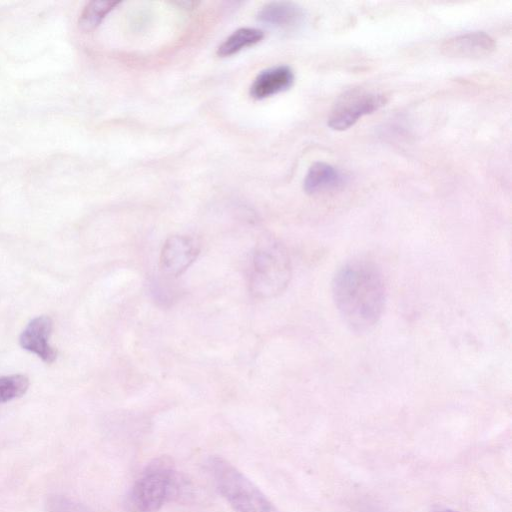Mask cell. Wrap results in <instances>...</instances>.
Returning <instances> with one entry per match:
<instances>
[{
	"label": "cell",
	"mask_w": 512,
	"mask_h": 512,
	"mask_svg": "<svg viewBox=\"0 0 512 512\" xmlns=\"http://www.w3.org/2000/svg\"><path fill=\"white\" fill-rule=\"evenodd\" d=\"M287 249L276 240H264L254 249L249 271V287L254 297L273 298L281 294L291 279Z\"/></svg>",
	"instance_id": "obj_3"
},
{
	"label": "cell",
	"mask_w": 512,
	"mask_h": 512,
	"mask_svg": "<svg viewBox=\"0 0 512 512\" xmlns=\"http://www.w3.org/2000/svg\"><path fill=\"white\" fill-rule=\"evenodd\" d=\"M332 296L342 321L351 331H369L381 318L386 302L379 267L364 258L349 260L333 277Z\"/></svg>",
	"instance_id": "obj_1"
},
{
	"label": "cell",
	"mask_w": 512,
	"mask_h": 512,
	"mask_svg": "<svg viewBox=\"0 0 512 512\" xmlns=\"http://www.w3.org/2000/svg\"><path fill=\"white\" fill-rule=\"evenodd\" d=\"M344 183V175L339 169L325 162H316L309 168L304 178V190L308 194H319L338 189Z\"/></svg>",
	"instance_id": "obj_11"
},
{
	"label": "cell",
	"mask_w": 512,
	"mask_h": 512,
	"mask_svg": "<svg viewBox=\"0 0 512 512\" xmlns=\"http://www.w3.org/2000/svg\"><path fill=\"white\" fill-rule=\"evenodd\" d=\"M29 387V379L23 374L0 377V403L21 397Z\"/></svg>",
	"instance_id": "obj_14"
},
{
	"label": "cell",
	"mask_w": 512,
	"mask_h": 512,
	"mask_svg": "<svg viewBox=\"0 0 512 512\" xmlns=\"http://www.w3.org/2000/svg\"><path fill=\"white\" fill-rule=\"evenodd\" d=\"M294 73L288 66H276L260 72L254 79L250 93L256 99H264L289 89Z\"/></svg>",
	"instance_id": "obj_10"
},
{
	"label": "cell",
	"mask_w": 512,
	"mask_h": 512,
	"mask_svg": "<svg viewBox=\"0 0 512 512\" xmlns=\"http://www.w3.org/2000/svg\"><path fill=\"white\" fill-rule=\"evenodd\" d=\"M47 512H94L86 505L64 495H53L47 500Z\"/></svg>",
	"instance_id": "obj_15"
},
{
	"label": "cell",
	"mask_w": 512,
	"mask_h": 512,
	"mask_svg": "<svg viewBox=\"0 0 512 512\" xmlns=\"http://www.w3.org/2000/svg\"><path fill=\"white\" fill-rule=\"evenodd\" d=\"M264 37L261 30L256 28H240L228 36L217 49L220 57L234 55L244 48L253 46Z\"/></svg>",
	"instance_id": "obj_12"
},
{
	"label": "cell",
	"mask_w": 512,
	"mask_h": 512,
	"mask_svg": "<svg viewBox=\"0 0 512 512\" xmlns=\"http://www.w3.org/2000/svg\"><path fill=\"white\" fill-rule=\"evenodd\" d=\"M387 103L383 93L363 88L346 91L334 104L328 117V126L336 131L352 127L363 116L374 113Z\"/></svg>",
	"instance_id": "obj_5"
},
{
	"label": "cell",
	"mask_w": 512,
	"mask_h": 512,
	"mask_svg": "<svg viewBox=\"0 0 512 512\" xmlns=\"http://www.w3.org/2000/svg\"><path fill=\"white\" fill-rule=\"evenodd\" d=\"M433 512H456V511H453L450 509H442V510H437V511H433Z\"/></svg>",
	"instance_id": "obj_16"
},
{
	"label": "cell",
	"mask_w": 512,
	"mask_h": 512,
	"mask_svg": "<svg viewBox=\"0 0 512 512\" xmlns=\"http://www.w3.org/2000/svg\"><path fill=\"white\" fill-rule=\"evenodd\" d=\"M52 328L53 321L49 316L41 315L33 318L19 337L20 346L37 355L43 362L53 363L57 358V350L48 342Z\"/></svg>",
	"instance_id": "obj_8"
},
{
	"label": "cell",
	"mask_w": 512,
	"mask_h": 512,
	"mask_svg": "<svg viewBox=\"0 0 512 512\" xmlns=\"http://www.w3.org/2000/svg\"><path fill=\"white\" fill-rule=\"evenodd\" d=\"M213 482L236 512H280L268 497L238 468L221 456L208 460Z\"/></svg>",
	"instance_id": "obj_4"
},
{
	"label": "cell",
	"mask_w": 512,
	"mask_h": 512,
	"mask_svg": "<svg viewBox=\"0 0 512 512\" xmlns=\"http://www.w3.org/2000/svg\"><path fill=\"white\" fill-rule=\"evenodd\" d=\"M496 49L495 40L483 31H473L449 38L441 52L450 58L476 59L490 55Z\"/></svg>",
	"instance_id": "obj_7"
},
{
	"label": "cell",
	"mask_w": 512,
	"mask_h": 512,
	"mask_svg": "<svg viewBox=\"0 0 512 512\" xmlns=\"http://www.w3.org/2000/svg\"><path fill=\"white\" fill-rule=\"evenodd\" d=\"M304 10L297 4L276 1L265 4L258 13V19L266 25L282 30H294L303 24Z\"/></svg>",
	"instance_id": "obj_9"
},
{
	"label": "cell",
	"mask_w": 512,
	"mask_h": 512,
	"mask_svg": "<svg viewBox=\"0 0 512 512\" xmlns=\"http://www.w3.org/2000/svg\"><path fill=\"white\" fill-rule=\"evenodd\" d=\"M200 250L199 242L191 236L168 237L160 252L159 265L162 274L173 278L180 276L194 263Z\"/></svg>",
	"instance_id": "obj_6"
},
{
	"label": "cell",
	"mask_w": 512,
	"mask_h": 512,
	"mask_svg": "<svg viewBox=\"0 0 512 512\" xmlns=\"http://www.w3.org/2000/svg\"><path fill=\"white\" fill-rule=\"evenodd\" d=\"M194 497L192 483L161 456L152 460L130 488L125 506L129 512H158L169 501L188 502Z\"/></svg>",
	"instance_id": "obj_2"
},
{
	"label": "cell",
	"mask_w": 512,
	"mask_h": 512,
	"mask_svg": "<svg viewBox=\"0 0 512 512\" xmlns=\"http://www.w3.org/2000/svg\"><path fill=\"white\" fill-rule=\"evenodd\" d=\"M119 3L120 2L118 1L103 0L89 2L80 15L79 26L84 31H91L95 29L102 22L105 16Z\"/></svg>",
	"instance_id": "obj_13"
}]
</instances>
